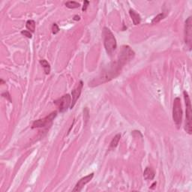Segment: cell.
Listing matches in <instances>:
<instances>
[{
    "label": "cell",
    "instance_id": "1",
    "mask_svg": "<svg viewBox=\"0 0 192 192\" xmlns=\"http://www.w3.org/2000/svg\"><path fill=\"white\" fill-rule=\"evenodd\" d=\"M131 60V58L129 54L124 50H121L119 53L118 59H116V61L111 63L106 69H104V71H103L98 77H95L94 80L90 82L89 86L93 87L111 81V80L118 76L121 73L124 65H126Z\"/></svg>",
    "mask_w": 192,
    "mask_h": 192
},
{
    "label": "cell",
    "instance_id": "2",
    "mask_svg": "<svg viewBox=\"0 0 192 192\" xmlns=\"http://www.w3.org/2000/svg\"><path fill=\"white\" fill-rule=\"evenodd\" d=\"M103 40H104V45L106 50L107 53L109 56H112L117 48V43L114 35L113 34L107 27H104L102 32Z\"/></svg>",
    "mask_w": 192,
    "mask_h": 192
},
{
    "label": "cell",
    "instance_id": "3",
    "mask_svg": "<svg viewBox=\"0 0 192 192\" xmlns=\"http://www.w3.org/2000/svg\"><path fill=\"white\" fill-rule=\"evenodd\" d=\"M183 96H184L185 107H186V116H185V130L188 132L189 134H192V111H191V99L188 92L186 91L183 92Z\"/></svg>",
    "mask_w": 192,
    "mask_h": 192
},
{
    "label": "cell",
    "instance_id": "4",
    "mask_svg": "<svg viewBox=\"0 0 192 192\" xmlns=\"http://www.w3.org/2000/svg\"><path fill=\"white\" fill-rule=\"evenodd\" d=\"M173 119L178 128L181 126L183 119V109L180 98L177 97L174 99L173 105Z\"/></svg>",
    "mask_w": 192,
    "mask_h": 192
},
{
    "label": "cell",
    "instance_id": "5",
    "mask_svg": "<svg viewBox=\"0 0 192 192\" xmlns=\"http://www.w3.org/2000/svg\"><path fill=\"white\" fill-rule=\"evenodd\" d=\"M57 116V112L54 111L52 112L50 114L48 115L43 119L35 120L33 123L32 128H44L47 126H50L52 123L53 120L56 118V116Z\"/></svg>",
    "mask_w": 192,
    "mask_h": 192
},
{
    "label": "cell",
    "instance_id": "6",
    "mask_svg": "<svg viewBox=\"0 0 192 192\" xmlns=\"http://www.w3.org/2000/svg\"><path fill=\"white\" fill-rule=\"evenodd\" d=\"M54 103L57 105L59 112L65 113L71 104V96L69 94L64 95L60 98L54 101Z\"/></svg>",
    "mask_w": 192,
    "mask_h": 192
},
{
    "label": "cell",
    "instance_id": "7",
    "mask_svg": "<svg viewBox=\"0 0 192 192\" xmlns=\"http://www.w3.org/2000/svg\"><path fill=\"white\" fill-rule=\"evenodd\" d=\"M192 18L189 17L185 23V42L191 50L192 43Z\"/></svg>",
    "mask_w": 192,
    "mask_h": 192
},
{
    "label": "cell",
    "instance_id": "8",
    "mask_svg": "<svg viewBox=\"0 0 192 192\" xmlns=\"http://www.w3.org/2000/svg\"><path fill=\"white\" fill-rule=\"evenodd\" d=\"M83 83L82 80H80L79 82V84L77 85L75 89L72 90L71 92V98H72V101H71V104L70 108L73 109V107H74L75 104H76L77 101L79 98H80V95H81L82 90H83Z\"/></svg>",
    "mask_w": 192,
    "mask_h": 192
},
{
    "label": "cell",
    "instance_id": "9",
    "mask_svg": "<svg viewBox=\"0 0 192 192\" xmlns=\"http://www.w3.org/2000/svg\"><path fill=\"white\" fill-rule=\"evenodd\" d=\"M93 176H94V173H90V174H89V175L81 178V179L77 183L76 185H75L74 188L72 190L73 191H82V189L83 188V187L85 186L87 183H90V181L92 179Z\"/></svg>",
    "mask_w": 192,
    "mask_h": 192
},
{
    "label": "cell",
    "instance_id": "10",
    "mask_svg": "<svg viewBox=\"0 0 192 192\" xmlns=\"http://www.w3.org/2000/svg\"><path fill=\"white\" fill-rule=\"evenodd\" d=\"M129 14L131 17V20H132V21H133V23L135 25V26H137V25H138L140 23V21H141L140 15L139 14L135 12L134 10H133V9L130 10Z\"/></svg>",
    "mask_w": 192,
    "mask_h": 192
},
{
    "label": "cell",
    "instance_id": "11",
    "mask_svg": "<svg viewBox=\"0 0 192 192\" xmlns=\"http://www.w3.org/2000/svg\"><path fill=\"white\" fill-rule=\"evenodd\" d=\"M155 176V173L154 170L149 167L146 168L143 172V177L147 180H152L154 179Z\"/></svg>",
    "mask_w": 192,
    "mask_h": 192
},
{
    "label": "cell",
    "instance_id": "12",
    "mask_svg": "<svg viewBox=\"0 0 192 192\" xmlns=\"http://www.w3.org/2000/svg\"><path fill=\"white\" fill-rule=\"evenodd\" d=\"M120 138H121V134H117L113 138L112 140H111V144H110V149L116 148V147L118 146Z\"/></svg>",
    "mask_w": 192,
    "mask_h": 192
},
{
    "label": "cell",
    "instance_id": "13",
    "mask_svg": "<svg viewBox=\"0 0 192 192\" xmlns=\"http://www.w3.org/2000/svg\"><path fill=\"white\" fill-rule=\"evenodd\" d=\"M40 64L43 67L45 74H49L50 72V65L49 62L45 59H41V60H40Z\"/></svg>",
    "mask_w": 192,
    "mask_h": 192
},
{
    "label": "cell",
    "instance_id": "14",
    "mask_svg": "<svg viewBox=\"0 0 192 192\" xmlns=\"http://www.w3.org/2000/svg\"><path fill=\"white\" fill-rule=\"evenodd\" d=\"M26 29L31 32V33H34L35 30V22L33 20H27L26 23Z\"/></svg>",
    "mask_w": 192,
    "mask_h": 192
},
{
    "label": "cell",
    "instance_id": "15",
    "mask_svg": "<svg viewBox=\"0 0 192 192\" xmlns=\"http://www.w3.org/2000/svg\"><path fill=\"white\" fill-rule=\"evenodd\" d=\"M65 6L67 8H71V9H74V8H78L80 7V4L79 2H77L75 1H69V2H65Z\"/></svg>",
    "mask_w": 192,
    "mask_h": 192
},
{
    "label": "cell",
    "instance_id": "16",
    "mask_svg": "<svg viewBox=\"0 0 192 192\" xmlns=\"http://www.w3.org/2000/svg\"><path fill=\"white\" fill-rule=\"evenodd\" d=\"M165 17H166V15L164 13L159 14H158V15L156 16V17H155L154 18H153V20H152V24H155V23H159L160 21L162 20L163 19H164Z\"/></svg>",
    "mask_w": 192,
    "mask_h": 192
},
{
    "label": "cell",
    "instance_id": "17",
    "mask_svg": "<svg viewBox=\"0 0 192 192\" xmlns=\"http://www.w3.org/2000/svg\"><path fill=\"white\" fill-rule=\"evenodd\" d=\"M59 27L56 23H53L52 26V33L53 35H56L59 32Z\"/></svg>",
    "mask_w": 192,
    "mask_h": 192
},
{
    "label": "cell",
    "instance_id": "18",
    "mask_svg": "<svg viewBox=\"0 0 192 192\" xmlns=\"http://www.w3.org/2000/svg\"><path fill=\"white\" fill-rule=\"evenodd\" d=\"M21 34L23 35L24 36H26L28 38H33V35H32V33L28 30H23L21 32Z\"/></svg>",
    "mask_w": 192,
    "mask_h": 192
},
{
    "label": "cell",
    "instance_id": "19",
    "mask_svg": "<svg viewBox=\"0 0 192 192\" xmlns=\"http://www.w3.org/2000/svg\"><path fill=\"white\" fill-rule=\"evenodd\" d=\"M89 4H90V2H89V1H86H86H84L83 5V8H82V11H83V12H86Z\"/></svg>",
    "mask_w": 192,
    "mask_h": 192
},
{
    "label": "cell",
    "instance_id": "20",
    "mask_svg": "<svg viewBox=\"0 0 192 192\" xmlns=\"http://www.w3.org/2000/svg\"><path fill=\"white\" fill-rule=\"evenodd\" d=\"M2 97L5 98H7L8 100V101H10V102H12V99H11V96H10L9 93L8 92H5V93H2Z\"/></svg>",
    "mask_w": 192,
    "mask_h": 192
},
{
    "label": "cell",
    "instance_id": "21",
    "mask_svg": "<svg viewBox=\"0 0 192 192\" xmlns=\"http://www.w3.org/2000/svg\"><path fill=\"white\" fill-rule=\"evenodd\" d=\"M73 20H76V21L80 20V16H78V15H75L74 17V18H73Z\"/></svg>",
    "mask_w": 192,
    "mask_h": 192
},
{
    "label": "cell",
    "instance_id": "22",
    "mask_svg": "<svg viewBox=\"0 0 192 192\" xmlns=\"http://www.w3.org/2000/svg\"><path fill=\"white\" fill-rule=\"evenodd\" d=\"M156 185H157V183H156V182H155V183L152 185V187H150L151 189H153V188H155V186Z\"/></svg>",
    "mask_w": 192,
    "mask_h": 192
},
{
    "label": "cell",
    "instance_id": "23",
    "mask_svg": "<svg viewBox=\"0 0 192 192\" xmlns=\"http://www.w3.org/2000/svg\"><path fill=\"white\" fill-rule=\"evenodd\" d=\"M0 81H1V84H4L5 83L4 80H2V79H1V80H0Z\"/></svg>",
    "mask_w": 192,
    "mask_h": 192
}]
</instances>
